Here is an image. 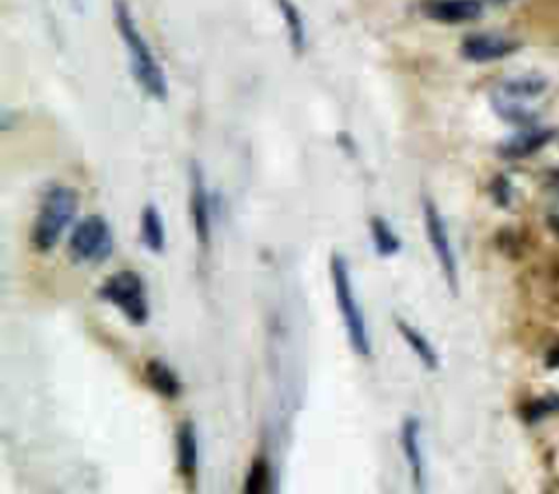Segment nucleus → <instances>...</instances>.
Listing matches in <instances>:
<instances>
[{
	"label": "nucleus",
	"instance_id": "f257e3e1",
	"mask_svg": "<svg viewBox=\"0 0 559 494\" xmlns=\"http://www.w3.org/2000/svg\"><path fill=\"white\" fill-rule=\"evenodd\" d=\"M114 24L127 46L133 79L151 98L164 103L168 98V79L159 61L155 59L148 42L140 33L133 13L124 0H114Z\"/></svg>",
	"mask_w": 559,
	"mask_h": 494
},
{
	"label": "nucleus",
	"instance_id": "f03ea898",
	"mask_svg": "<svg viewBox=\"0 0 559 494\" xmlns=\"http://www.w3.org/2000/svg\"><path fill=\"white\" fill-rule=\"evenodd\" d=\"M79 212V192L72 186L55 184L50 186L37 208L33 219L28 240L37 254H48L57 247L63 232L70 227Z\"/></svg>",
	"mask_w": 559,
	"mask_h": 494
},
{
	"label": "nucleus",
	"instance_id": "7ed1b4c3",
	"mask_svg": "<svg viewBox=\"0 0 559 494\" xmlns=\"http://www.w3.org/2000/svg\"><path fill=\"white\" fill-rule=\"evenodd\" d=\"M330 280H332V291L336 299V308L349 341V348L358 356H369L371 354V337L367 328V319L362 313V306L356 297L352 273L347 267V260L341 254L330 256Z\"/></svg>",
	"mask_w": 559,
	"mask_h": 494
},
{
	"label": "nucleus",
	"instance_id": "20e7f679",
	"mask_svg": "<svg viewBox=\"0 0 559 494\" xmlns=\"http://www.w3.org/2000/svg\"><path fill=\"white\" fill-rule=\"evenodd\" d=\"M98 299L111 304L131 326H144L151 317L146 282L133 269H120L107 275L96 289Z\"/></svg>",
	"mask_w": 559,
	"mask_h": 494
},
{
	"label": "nucleus",
	"instance_id": "39448f33",
	"mask_svg": "<svg viewBox=\"0 0 559 494\" xmlns=\"http://www.w3.org/2000/svg\"><path fill=\"white\" fill-rule=\"evenodd\" d=\"M114 254V232L100 214L81 219L68 236V256L76 264H100Z\"/></svg>",
	"mask_w": 559,
	"mask_h": 494
},
{
	"label": "nucleus",
	"instance_id": "423d86ee",
	"mask_svg": "<svg viewBox=\"0 0 559 494\" xmlns=\"http://www.w3.org/2000/svg\"><path fill=\"white\" fill-rule=\"evenodd\" d=\"M421 210H424V225H426V236H428L430 249L439 262V269L448 282V289L452 291V295H456L459 293V264H456V256H454V249L450 243L448 223L432 199L424 197Z\"/></svg>",
	"mask_w": 559,
	"mask_h": 494
},
{
	"label": "nucleus",
	"instance_id": "0eeeda50",
	"mask_svg": "<svg viewBox=\"0 0 559 494\" xmlns=\"http://www.w3.org/2000/svg\"><path fill=\"white\" fill-rule=\"evenodd\" d=\"M188 205H190L194 238H197L201 251H205L210 247V238H212V197H210V190L205 186L203 168H201L199 162H190Z\"/></svg>",
	"mask_w": 559,
	"mask_h": 494
},
{
	"label": "nucleus",
	"instance_id": "6e6552de",
	"mask_svg": "<svg viewBox=\"0 0 559 494\" xmlns=\"http://www.w3.org/2000/svg\"><path fill=\"white\" fill-rule=\"evenodd\" d=\"M421 424L415 415H406L400 428V446L402 455L408 463L411 470V481L417 492L426 490V463H424V452H421Z\"/></svg>",
	"mask_w": 559,
	"mask_h": 494
},
{
	"label": "nucleus",
	"instance_id": "1a4fd4ad",
	"mask_svg": "<svg viewBox=\"0 0 559 494\" xmlns=\"http://www.w3.org/2000/svg\"><path fill=\"white\" fill-rule=\"evenodd\" d=\"M175 455H177V470L186 481L188 490L197 485V470H199V437L197 426L192 420L179 422L175 431Z\"/></svg>",
	"mask_w": 559,
	"mask_h": 494
},
{
	"label": "nucleus",
	"instance_id": "9d476101",
	"mask_svg": "<svg viewBox=\"0 0 559 494\" xmlns=\"http://www.w3.org/2000/svg\"><path fill=\"white\" fill-rule=\"evenodd\" d=\"M518 48L513 39L491 33H474L461 42V55L474 63H487L511 55Z\"/></svg>",
	"mask_w": 559,
	"mask_h": 494
},
{
	"label": "nucleus",
	"instance_id": "9b49d317",
	"mask_svg": "<svg viewBox=\"0 0 559 494\" xmlns=\"http://www.w3.org/2000/svg\"><path fill=\"white\" fill-rule=\"evenodd\" d=\"M424 13L441 24H461L476 20L483 13L480 0H428Z\"/></svg>",
	"mask_w": 559,
	"mask_h": 494
},
{
	"label": "nucleus",
	"instance_id": "f8f14e48",
	"mask_svg": "<svg viewBox=\"0 0 559 494\" xmlns=\"http://www.w3.org/2000/svg\"><path fill=\"white\" fill-rule=\"evenodd\" d=\"M142 374H144L146 385H148L157 396H162L164 400H177V398L181 396V391H183V385H181L179 374H177L164 358H157V356L148 358V361L144 363Z\"/></svg>",
	"mask_w": 559,
	"mask_h": 494
},
{
	"label": "nucleus",
	"instance_id": "ddd939ff",
	"mask_svg": "<svg viewBox=\"0 0 559 494\" xmlns=\"http://www.w3.org/2000/svg\"><path fill=\"white\" fill-rule=\"evenodd\" d=\"M140 240L151 254H164L166 249L164 216L155 203H146L140 212Z\"/></svg>",
	"mask_w": 559,
	"mask_h": 494
},
{
	"label": "nucleus",
	"instance_id": "4468645a",
	"mask_svg": "<svg viewBox=\"0 0 559 494\" xmlns=\"http://www.w3.org/2000/svg\"><path fill=\"white\" fill-rule=\"evenodd\" d=\"M400 337L406 341V345L411 348V352L419 358V363L426 367V369H437L439 367V354L435 350V345L428 341V337L417 330L415 326H411L406 319H400L395 317L393 319Z\"/></svg>",
	"mask_w": 559,
	"mask_h": 494
},
{
	"label": "nucleus",
	"instance_id": "2eb2a0df",
	"mask_svg": "<svg viewBox=\"0 0 559 494\" xmlns=\"http://www.w3.org/2000/svg\"><path fill=\"white\" fill-rule=\"evenodd\" d=\"M277 11L286 24V33H288V42L295 55H301L306 50L308 44V35H306V22L304 15L299 11V7L293 0H275Z\"/></svg>",
	"mask_w": 559,
	"mask_h": 494
},
{
	"label": "nucleus",
	"instance_id": "dca6fc26",
	"mask_svg": "<svg viewBox=\"0 0 559 494\" xmlns=\"http://www.w3.org/2000/svg\"><path fill=\"white\" fill-rule=\"evenodd\" d=\"M369 234H371L373 249L380 258H391L402 249V238L395 234L391 223L380 214H373L369 219Z\"/></svg>",
	"mask_w": 559,
	"mask_h": 494
},
{
	"label": "nucleus",
	"instance_id": "f3484780",
	"mask_svg": "<svg viewBox=\"0 0 559 494\" xmlns=\"http://www.w3.org/2000/svg\"><path fill=\"white\" fill-rule=\"evenodd\" d=\"M552 131H524L520 136L509 138L507 142L500 144V153L504 157H526L535 151H539L548 140Z\"/></svg>",
	"mask_w": 559,
	"mask_h": 494
},
{
	"label": "nucleus",
	"instance_id": "a211bd4d",
	"mask_svg": "<svg viewBox=\"0 0 559 494\" xmlns=\"http://www.w3.org/2000/svg\"><path fill=\"white\" fill-rule=\"evenodd\" d=\"M271 485H273V470H271L266 455L260 452L253 457V461L247 470L242 492L245 494H266V492H271Z\"/></svg>",
	"mask_w": 559,
	"mask_h": 494
},
{
	"label": "nucleus",
	"instance_id": "6ab92c4d",
	"mask_svg": "<svg viewBox=\"0 0 559 494\" xmlns=\"http://www.w3.org/2000/svg\"><path fill=\"white\" fill-rule=\"evenodd\" d=\"M546 87L544 79L537 77H520V79H511L502 85V96L509 101L515 98H533L537 94H542V90Z\"/></svg>",
	"mask_w": 559,
	"mask_h": 494
},
{
	"label": "nucleus",
	"instance_id": "aec40b11",
	"mask_svg": "<svg viewBox=\"0 0 559 494\" xmlns=\"http://www.w3.org/2000/svg\"><path fill=\"white\" fill-rule=\"evenodd\" d=\"M70 2L74 4V9H76V11H83V2H85V0H70Z\"/></svg>",
	"mask_w": 559,
	"mask_h": 494
},
{
	"label": "nucleus",
	"instance_id": "412c9836",
	"mask_svg": "<svg viewBox=\"0 0 559 494\" xmlns=\"http://www.w3.org/2000/svg\"><path fill=\"white\" fill-rule=\"evenodd\" d=\"M493 2H502V0H493Z\"/></svg>",
	"mask_w": 559,
	"mask_h": 494
}]
</instances>
